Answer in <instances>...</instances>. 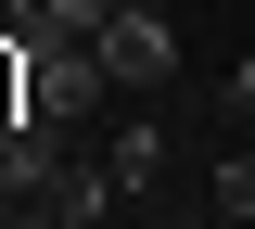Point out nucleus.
Instances as JSON below:
<instances>
[{
	"label": "nucleus",
	"instance_id": "f257e3e1",
	"mask_svg": "<svg viewBox=\"0 0 255 229\" xmlns=\"http://www.w3.org/2000/svg\"><path fill=\"white\" fill-rule=\"evenodd\" d=\"M102 51L90 38H26V128H90L102 115Z\"/></svg>",
	"mask_w": 255,
	"mask_h": 229
},
{
	"label": "nucleus",
	"instance_id": "f03ea898",
	"mask_svg": "<svg viewBox=\"0 0 255 229\" xmlns=\"http://www.w3.org/2000/svg\"><path fill=\"white\" fill-rule=\"evenodd\" d=\"M90 51H102V76H115V89H166V76H179V26H166L153 0H115Z\"/></svg>",
	"mask_w": 255,
	"mask_h": 229
},
{
	"label": "nucleus",
	"instance_id": "7ed1b4c3",
	"mask_svg": "<svg viewBox=\"0 0 255 229\" xmlns=\"http://www.w3.org/2000/svg\"><path fill=\"white\" fill-rule=\"evenodd\" d=\"M38 204H51L64 229H102V217H115L128 191H115V165H102V153H64V165H51V191H38Z\"/></svg>",
	"mask_w": 255,
	"mask_h": 229
},
{
	"label": "nucleus",
	"instance_id": "20e7f679",
	"mask_svg": "<svg viewBox=\"0 0 255 229\" xmlns=\"http://www.w3.org/2000/svg\"><path fill=\"white\" fill-rule=\"evenodd\" d=\"M51 165H64V128H13V140H0V217L51 191Z\"/></svg>",
	"mask_w": 255,
	"mask_h": 229
},
{
	"label": "nucleus",
	"instance_id": "39448f33",
	"mask_svg": "<svg viewBox=\"0 0 255 229\" xmlns=\"http://www.w3.org/2000/svg\"><path fill=\"white\" fill-rule=\"evenodd\" d=\"M115 0H13V38H102Z\"/></svg>",
	"mask_w": 255,
	"mask_h": 229
},
{
	"label": "nucleus",
	"instance_id": "423d86ee",
	"mask_svg": "<svg viewBox=\"0 0 255 229\" xmlns=\"http://www.w3.org/2000/svg\"><path fill=\"white\" fill-rule=\"evenodd\" d=\"M102 165H115V191L140 204V191H153V178H166V128H128V140H115V153H102Z\"/></svg>",
	"mask_w": 255,
	"mask_h": 229
},
{
	"label": "nucleus",
	"instance_id": "0eeeda50",
	"mask_svg": "<svg viewBox=\"0 0 255 229\" xmlns=\"http://www.w3.org/2000/svg\"><path fill=\"white\" fill-rule=\"evenodd\" d=\"M217 217L255 229V140H243V153H217Z\"/></svg>",
	"mask_w": 255,
	"mask_h": 229
},
{
	"label": "nucleus",
	"instance_id": "6e6552de",
	"mask_svg": "<svg viewBox=\"0 0 255 229\" xmlns=\"http://www.w3.org/2000/svg\"><path fill=\"white\" fill-rule=\"evenodd\" d=\"M0 229H64V217H51V204H13V217H0Z\"/></svg>",
	"mask_w": 255,
	"mask_h": 229
},
{
	"label": "nucleus",
	"instance_id": "1a4fd4ad",
	"mask_svg": "<svg viewBox=\"0 0 255 229\" xmlns=\"http://www.w3.org/2000/svg\"><path fill=\"white\" fill-rule=\"evenodd\" d=\"M230 102H243V115H255V64H230Z\"/></svg>",
	"mask_w": 255,
	"mask_h": 229
},
{
	"label": "nucleus",
	"instance_id": "9d476101",
	"mask_svg": "<svg viewBox=\"0 0 255 229\" xmlns=\"http://www.w3.org/2000/svg\"><path fill=\"white\" fill-rule=\"evenodd\" d=\"M166 229H230V217H166Z\"/></svg>",
	"mask_w": 255,
	"mask_h": 229
}]
</instances>
